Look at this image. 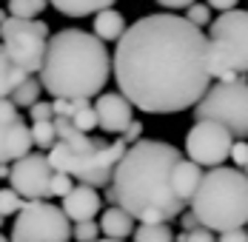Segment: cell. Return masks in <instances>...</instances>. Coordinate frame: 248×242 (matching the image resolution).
I'll return each mask as SVG.
<instances>
[{"label":"cell","mask_w":248,"mask_h":242,"mask_svg":"<svg viewBox=\"0 0 248 242\" xmlns=\"http://www.w3.org/2000/svg\"><path fill=\"white\" fill-rule=\"evenodd\" d=\"M120 94L146 114H180L211 86L208 34L183 15H146L125 26L111 54Z\"/></svg>","instance_id":"6da1fadb"},{"label":"cell","mask_w":248,"mask_h":242,"mask_svg":"<svg viewBox=\"0 0 248 242\" xmlns=\"http://www.w3.org/2000/svg\"><path fill=\"white\" fill-rule=\"evenodd\" d=\"M180 157V148L163 140L131 143L111 174L114 205L140 222L177 219L186 208L171 191V168Z\"/></svg>","instance_id":"7a4b0ae2"},{"label":"cell","mask_w":248,"mask_h":242,"mask_svg":"<svg viewBox=\"0 0 248 242\" xmlns=\"http://www.w3.org/2000/svg\"><path fill=\"white\" fill-rule=\"evenodd\" d=\"M111 77V54L106 43L83 29H60L46 43L40 86L60 100H89L103 94Z\"/></svg>","instance_id":"3957f363"},{"label":"cell","mask_w":248,"mask_h":242,"mask_svg":"<svg viewBox=\"0 0 248 242\" xmlns=\"http://www.w3.org/2000/svg\"><path fill=\"white\" fill-rule=\"evenodd\" d=\"M51 125H54V134H57L54 145L46 154L51 171H63L72 180L83 182V185H92V188L108 185L111 174H114L128 145L123 140L106 143L100 137L83 134L66 117H54Z\"/></svg>","instance_id":"277c9868"},{"label":"cell","mask_w":248,"mask_h":242,"mask_svg":"<svg viewBox=\"0 0 248 242\" xmlns=\"http://www.w3.org/2000/svg\"><path fill=\"white\" fill-rule=\"evenodd\" d=\"M191 214L208 231H231L248 222V177L240 168H217L205 171L197 191L191 197Z\"/></svg>","instance_id":"5b68a950"},{"label":"cell","mask_w":248,"mask_h":242,"mask_svg":"<svg viewBox=\"0 0 248 242\" xmlns=\"http://www.w3.org/2000/svg\"><path fill=\"white\" fill-rule=\"evenodd\" d=\"M208 72L217 83L248 74V12H220L208 23Z\"/></svg>","instance_id":"8992f818"},{"label":"cell","mask_w":248,"mask_h":242,"mask_svg":"<svg viewBox=\"0 0 248 242\" xmlns=\"http://www.w3.org/2000/svg\"><path fill=\"white\" fill-rule=\"evenodd\" d=\"M194 120H214L234 140H248V83L237 77L208 86L194 106Z\"/></svg>","instance_id":"52a82bcc"},{"label":"cell","mask_w":248,"mask_h":242,"mask_svg":"<svg viewBox=\"0 0 248 242\" xmlns=\"http://www.w3.org/2000/svg\"><path fill=\"white\" fill-rule=\"evenodd\" d=\"M51 31L49 23L40 17H6V23L0 26V46L6 48V54L23 69L26 74L40 72L43 66V54H46V43H49Z\"/></svg>","instance_id":"ba28073f"},{"label":"cell","mask_w":248,"mask_h":242,"mask_svg":"<svg viewBox=\"0 0 248 242\" xmlns=\"http://www.w3.org/2000/svg\"><path fill=\"white\" fill-rule=\"evenodd\" d=\"M12 240L9 242H69L72 240V222L63 214L60 205H51L46 199H26V205L15 214Z\"/></svg>","instance_id":"9c48e42d"},{"label":"cell","mask_w":248,"mask_h":242,"mask_svg":"<svg viewBox=\"0 0 248 242\" xmlns=\"http://www.w3.org/2000/svg\"><path fill=\"white\" fill-rule=\"evenodd\" d=\"M231 145H234V137L228 134V128H223L214 120H194V125L186 134L188 160L197 166H208V168L223 166L231 154Z\"/></svg>","instance_id":"30bf717a"},{"label":"cell","mask_w":248,"mask_h":242,"mask_svg":"<svg viewBox=\"0 0 248 242\" xmlns=\"http://www.w3.org/2000/svg\"><path fill=\"white\" fill-rule=\"evenodd\" d=\"M51 166L46 154H26L20 160H15L9 166V180L12 188L20 194L23 199H49V180H51Z\"/></svg>","instance_id":"8fae6325"},{"label":"cell","mask_w":248,"mask_h":242,"mask_svg":"<svg viewBox=\"0 0 248 242\" xmlns=\"http://www.w3.org/2000/svg\"><path fill=\"white\" fill-rule=\"evenodd\" d=\"M31 131L20 117L12 100H0V166H12L26 154H31Z\"/></svg>","instance_id":"7c38bea8"},{"label":"cell","mask_w":248,"mask_h":242,"mask_svg":"<svg viewBox=\"0 0 248 242\" xmlns=\"http://www.w3.org/2000/svg\"><path fill=\"white\" fill-rule=\"evenodd\" d=\"M94 114H97V125L106 134H123L128 122L134 120V106L120 91H103L97 94Z\"/></svg>","instance_id":"4fadbf2b"},{"label":"cell","mask_w":248,"mask_h":242,"mask_svg":"<svg viewBox=\"0 0 248 242\" xmlns=\"http://www.w3.org/2000/svg\"><path fill=\"white\" fill-rule=\"evenodd\" d=\"M63 214L69 217V222H86V219H94L103 208V197L97 194V188L92 185H83L77 182L72 191L63 197Z\"/></svg>","instance_id":"5bb4252c"},{"label":"cell","mask_w":248,"mask_h":242,"mask_svg":"<svg viewBox=\"0 0 248 242\" xmlns=\"http://www.w3.org/2000/svg\"><path fill=\"white\" fill-rule=\"evenodd\" d=\"M200 180H202V171H200L197 163H191L188 157H180L177 166L171 168V191L180 202H191V197L197 191Z\"/></svg>","instance_id":"9a60e30c"},{"label":"cell","mask_w":248,"mask_h":242,"mask_svg":"<svg viewBox=\"0 0 248 242\" xmlns=\"http://www.w3.org/2000/svg\"><path fill=\"white\" fill-rule=\"evenodd\" d=\"M97 225H100V234L106 240H128L134 234V219L128 217L123 208H117V205L106 208Z\"/></svg>","instance_id":"2e32d148"},{"label":"cell","mask_w":248,"mask_h":242,"mask_svg":"<svg viewBox=\"0 0 248 242\" xmlns=\"http://www.w3.org/2000/svg\"><path fill=\"white\" fill-rule=\"evenodd\" d=\"M125 31V17L117 9H103L94 15V37H100L103 43H114L120 40Z\"/></svg>","instance_id":"e0dca14e"},{"label":"cell","mask_w":248,"mask_h":242,"mask_svg":"<svg viewBox=\"0 0 248 242\" xmlns=\"http://www.w3.org/2000/svg\"><path fill=\"white\" fill-rule=\"evenodd\" d=\"M26 77H29V74H26L23 69L6 54V48L0 46V100H9L12 91L23 83Z\"/></svg>","instance_id":"ac0fdd59"},{"label":"cell","mask_w":248,"mask_h":242,"mask_svg":"<svg viewBox=\"0 0 248 242\" xmlns=\"http://www.w3.org/2000/svg\"><path fill=\"white\" fill-rule=\"evenodd\" d=\"M49 3L66 17H86V15H97L103 9H111L117 0H49Z\"/></svg>","instance_id":"d6986e66"},{"label":"cell","mask_w":248,"mask_h":242,"mask_svg":"<svg viewBox=\"0 0 248 242\" xmlns=\"http://www.w3.org/2000/svg\"><path fill=\"white\" fill-rule=\"evenodd\" d=\"M134 242H174V231L169 222H140V228H134Z\"/></svg>","instance_id":"ffe728a7"},{"label":"cell","mask_w":248,"mask_h":242,"mask_svg":"<svg viewBox=\"0 0 248 242\" xmlns=\"http://www.w3.org/2000/svg\"><path fill=\"white\" fill-rule=\"evenodd\" d=\"M40 91H43L40 80L29 74V77H26L23 83H20V86H17L15 91H12V97H9V100H12L15 106H26V108H31V106H34V103L40 100Z\"/></svg>","instance_id":"44dd1931"},{"label":"cell","mask_w":248,"mask_h":242,"mask_svg":"<svg viewBox=\"0 0 248 242\" xmlns=\"http://www.w3.org/2000/svg\"><path fill=\"white\" fill-rule=\"evenodd\" d=\"M46 6H49V0H9L6 12H9L12 17H26V20H31V17L43 15Z\"/></svg>","instance_id":"7402d4cb"},{"label":"cell","mask_w":248,"mask_h":242,"mask_svg":"<svg viewBox=\"0 0 248 242\" xmlns=\"http://www.w3.org/2000/svg\"><path fill=\"white\" fill-rule=\"evenodd\" d=\"M31 143L37 145V148H43V151H49L51 145H54V140H57V134H54V125L49 122H31Z\"/></svg>","instance_id":"603a6c76"},{"label":"cell","mask_w":248,"mask_h":242,"mask_svg":"<svg viewBox=\"0 0 248 242\" xmlns=\"http://www.w3.org/2000/svg\"><path fill=\"white\" fill-rule=\"evenodd\" d=\"M26 205V199L15 188H0V217H12Z\"/></svg>","instance_id":"cb8c5ba5"},{"label":"cell","mask_w":248,"mask_h":242,"mask_svg":"<svg viewBox=\"0 0 248 242\" xmlns=\"http://www.w3.org/2000/svg\"><path fill=\"white\" fill-rule=\"evenodd\" d=\"M72 237H75V242H94V240H100V225L94 222V219L75 222V228H72Z\"/></svg>","instance_id":"d4e9b609"},{"label":"cell","mask_w":248,"mask_h":242,"mask_svg":"<svg viewBox=\"0 0 248 242\" xmlns=\"http://www.w3.org/2000/svg\"><path fill=\"white\" fill-rule=\"evenodd\" d=\"M75 188V180L63 171H54L49 180V197H66V194Z\"/></svg>","instance_id":"484cf974"},{"label":"cell","mask_w":248,"mask_h":242,"mask_svg":"<svg viewBox=\"0 0 248 242\" xmlns=\"http://www.w3.org/2000/svg\"><path fill=\"white\" fill-rule=\"evenodd\" d=\"M186 20L194 23L197 29H202V26L211 23V9H208L205 3H191V6L186 9Z\"/></svg>","instance_id":"4316f807"},{"label":"cell","mask_w":248,"mask_h":242,"mask_svg":"<svg viewBox=\"0 0 248 242\" xmlns=\"http://www.w3.org/2000/svg\"><path fill=\"white\" fill-rule=\"evenodd\" d=\"M174 242H217L214 240V231H208V228H194V231H183L180 237H174Z\"/></svg>","instance_id":"83f0119b"},{"label":"cell","mask_w":248,"mask_h":242,"mask_svg":"<svg viewBox=\"0 0 248 242\" xmlns=\"http://www.w3.org/2000/svg\"><path fill=\"white\" fill-rule=\"evenodd\" d=\"M29 117H31V122H49L54 120V111H51V103H34L31 108H29Z\"/></svg>","instance_id":"f1b7e54d"},{"label":"cell","mask_w":248,"mask_h":242,"mask_svg":"<svg viewBox=\"0 0 248 242\" xmlns=\"http://www.w3.org/2000/svg\"><path fill=\"white\" fill-rule=\"evenodd\" d=\"M240 168L248 163V140H234V145H231V154H228Z\"/></svg>","instance_id":"f546056e"},{"label":"cell","mask_w":248,"mask_h":242,"mask_svg":"<svg viewBox=\"0 0 248 242\" xmlns=\"http://www.w3.org/2000/svg\"><path fill=\"white\" fill-rule=\"evenodd\" d=\"M137 140H143V122L131 120V122H128V128L123 131V143L131 145V143H137Z\"/></svg>","instance_id":"4dcf8cb0"},{"label":"cell","mask_w":248,"mask_h":242,"mask_svg":"<svg viewBox=\"0 0 248 242\" xmlns=\"http://www.w3.org/2000/svg\"><path fill=\"white\" fill-rule=\"evenodd\" d=\"M217 242H248V231H246V228H231V231H223Z\"/></svg>","instance_id":"1f68e13d"},{"label":"cell","mask_w":248,"mask_h":242,"mask_svg":"<svg viewBox=\"0 0 248 242\" xmlns=\"http://www.w3.org/2000/svg\"><path fill=\"white\" fill-rule=\"evenodd\" d=\"M237 3L240 0H208L205 6L208 9H217V12H231V9H237Z\"/></svg>","instance_id":"d6a6232c"},{"label":"cell","mask_w":248,"mask_h":242,"mask_svg":"<svg viewBox=\"0 0 248 242\" xmlns=\"http://www.w3.org/2000/svg\"><path fill=\"white\" fill-rule=\"evenodd\" d=\"M154 3H160L163 9H174V12H177V9H188V6L197 3V0H154Z\"/></svg>","instance_id":"836d02e7"},{"label":"cell","mask_w":248,"mask_h":242,"mask_svg":"<svg viewBox=\"0 0 248 242\" xmlns=\"http://www.w3.org/2000/svg\"><path fill=\"white\" fill-rule=\"evenodd\" d=\"M180 225H183V231H194V228H200V222H197V217L188 211V214H180Z\"/></svg>","instance_id":"e575fe53"},{"label":"cell","mask_w":248,"mask_h":242,"mask_svg":"<svg viewBox=\"0 0 248 242\" xmlns=\"http://www.w3.org/2000/svg\"><path fill=\"white\" fill-rule=\"evenodd\" d=\"M0 180H9V166H0Z\"/></svg>","instance_id":"d590c367"},{"label":"cell","mask_w":248,"mask_h":242,"mask_svg":"<svg viewBox=\"0 0 248 242\" xmlns=\"http://www.w3.org/2000/svg\"><path fill=\"white\" fill-rule=\"evenodd\" d=\"M6 17H9V12H6V9H0V26L6 23Z\"/></svg>","instance_id":"8d00e7d4"},{"label":"cell","mask_w":248,"mask_h":242,"mask_svg":"<svg viewBox=\"0 0 248 242\" xmlns=\"http://www.w3.org/2000/svg\"><path fill=\"white\" fill-rule=\"evenodd\" d=\"M94 242H123V240H94Z\"/></svg>","instance_id":"74e56055"},{"label":"cell","mask_w":248,"mask_h":242,"mask_svg":"<svg viewBox=\"0 0 248 242\" xmlns=\"http://www.w3.org/2000/svg\"><path fill=\"white\" fill-rule=\"evenodd\" d=\"M243 174H246V177H248V163H246V166H243Z\"/></svg>","instance_id":"f35d334b"},{"label":"cell","mask_w":248,"mask_h":242,"mask_svg":"<svg viewBox=\"0 0 248 242\" xmlns=\"http://www.w3.org/2000/svg\"><path fill=\"white\" fill-rule=\"evenodd\" d=\"M0 242H9V240H6V237H3V234H0Z\"/></svg>","instance_id":"ab89813d"},{"label":"cell","mask_w":248,"mask_h":242,"mask_svg":"<svg viewBox=\"0 0 248 242\" xmlns=\"http://www.w3.org/2000/svg\"><path fill=\"white\" fill-rule=\"evenodd\" d=\"M3 219H6V217H0V228H3Z\"/></svg>","instance_id":"60d3db41"}]
</instances>
